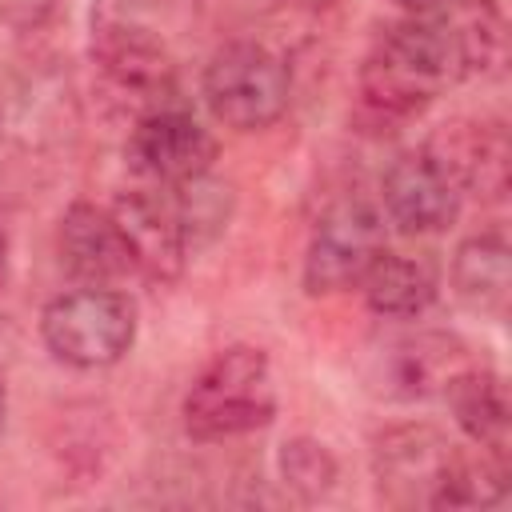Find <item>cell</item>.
<instances>
[{"label": "cell", "instance_id": "1", "mask_svg": "<svg viewBox=\"0 0 512 512\" xmlns=\"http://www.w3.org/2000/svg\"><path fill=\"white\" fill-rule=\"evenodd\" d=\"M456 80H460L456 44L436 8L388 24L364 52L356 88H360V104L376 120L400 124L420 116Z\"/></svg>", "mask_w": 512, "mask_h": 512}, {"label": "cell", "instance_id": "2", "mask_svg": "<svg viewBox=\"0 0 512 512\" xmlns=\"http://www.w3.org/2000/svg\"><path fill=\"white\" fill-rule=\"evenodd\" d=\"M184 432L200 444L248 436L276 416L272 360L256 344H232L216 352L184 396Z\"/></svg>", "mask_w": 512, "mask_h": 512}, {"label": "cell", "instance_id": "3", "mask_svg": "<svg viewBox=\"0 0 512 512\" xmlns=\"http://www.w3.org/2000/svg\"><path fill=\"white\" fill-rule=\"evenodd\" d=\"M200 92L224 128L260 132L284 116L292 100V68L260 40H232L204 64Z\"/></svg>", "mask_w": 512, "mask_h": 512}, {"label": "cell", "instance_id": "4", "mask_svg": "<svg viewBox=\"0 0 512 512\" xmlns=\"http://www.w3.org/2000/svg\"><path fill=\"white\" fill-rule=\"evenodd\" d=\"M40 336L60 364L108 368L136 340V300L108 284L60 292L40 312Z\"/></svg>", "mask_w": 512, "mask_h": 512}, {"label": "cell", "instance_id": "5", "mask_svg": "<svg viewBox=\"0 0 512 512\" xmlns=\"http://www.w3.org/2000/svg\"><path fill=\"white\" fill-rule=\"evenodd\" d=\"M460 448L432 424H396L372 444L376 492L392 508H444Z\"/></svg>", "mask_w": 512, "mask_h": 512}, {"label": "cell", "instance_id": "6", "mask_svg": "<svg viewBox=\"0 0 512 512\" xmlns=\"http://www.w3.org/2000/svg\"><path fill=\"white\" fill-rule=\"evenodd\" d=\"M384 212L360 196H344L324 208L308 236L304 252V288L308 296H332L356 288L368 268L384 256Z\"/></svg>", "mask_w": 512, "mask_h": 512}, {"label": "cell", "instance_id": "7", "mask_svg": "<svg viewBox=\"0 0 512 512\" xmlns=\"http://www.w3.org/2000/svg\"><path fill=\"white\" fill-rule=\"evenodd\" d=\"M216 152H220L216 136L196 116L168 108V104L140 112L128 132V144H124L128 168L136 176H144L152 184H168V188L208 176Z\"/></svg>", "mask_w": 512, "mask_h": 512}, {"label": "cell", "instance_id": "8", "mask_svg": "<svg viewBox=\"0 0 512 512\" xmlns=\"http://www.w3.org/2000/svg\"><path fill=\"white\" fill-rule=\"evenodd\" d=\"M380 204L384 216L408 232V236H436L444 232L464 204V188L456 184V176L420 144L400 152L380 180Z\"/></svg>", "mask_w": 512, "mask_h": 512}, {"label": "cell", "instance_id": "9", "mask_svg": "<svg viewBox=\"0 0 512 512\" xmlns=\"http://www.w3.org/2000/svg\"><path fill=\"white\" fill-rule=\"evenodd\" d=\"M92 60L108 92H116V100L124 104L132 100L140 112L164 108V100L176 92V64L148 28H136V24L100 28L92 44Z\"/></svg>", "mask_w": 512, "mask_h": 512}, {"label": "cell", "instance_id": "10", "mask_svg": "<svg viewBox=\"0 0 512 512\" xmlns=\"http://www.w3.org/2000/svg\"><path fill=\"white\" fill-rule=\"evenodd\" d=\"M112 220L120 228V240L132 256V268L156 284H176L188 264V236L172 208V200H160L156 192H120L112 200Z\"/></svg>", "mask_w": 512, "mask_h": 512}, {"label": "cell", "instance_id": "11", "mask_svg": "<svg viewBox=\"0 0 512 512\" xmlns=\"http://www.w3.org/2000/svg\"><path fill=\"white\" fill-rule=\"evenodd\" d=\"M472 364L468 348L448 336V332H412L400 336L392 344L380 348L376 356V372L372 392L388 396V400H428V396H444L448 380Z\"/></svg>", "mask_w": 512, "mask_h": 512}, {"label": "cell", "instance_id": "12", "mask_svg": "<svg viewBox=\"0 0 512 512\" xmlns=\"http://www.w3.org/2000/svg\"><path fill=\"white\" fill-rule=\"evenodd\" d=\"M424 148L456 176L464 196L476 192L480 200H500L508 192V136L500 124L448 120L424 140Z\"/></svg>", "mask_w": 512, "mask_h": 512}, {"label": "cell", "instance_id": "13", "mask_svg": "<svg viewBox=\"0 0 512 512\" xmlns=\"http://www.w3.org/2000/svg\"><path fill=\"white\" fill-rule=\"evenodd\" d=\"M60 260L64 268L84 284H112L124 280L132 268V256L120 240V228L108 208H96L88 200H76L60 216Z\"/></svg>", "mask_w": 512, "mask_h": 512}, {"label": "cell", "instance_id": "14", "mask_svg": "<svg viewBox=\"0 0 512 512\" xmlns=\"http://www.w3.org/2000/svg\"><path fill=\"white\" fill-rule=\"evenodd\" d=\"M512 284V248L504 228H484L460 240L452 256V292L464 308L480 316H504Z\"/></svg>", "mask_w": 512, "mask_h": 512}, {"label": "cell", "instance_id": "15", "mask_svg": "<svg viewBox=\"0 0 512 512\" xmlns=\"http://www.w3.org/2000/svg\"><path fill=\"white\" fill-rule=\"evenodd\" d=\"M444 400L460 424V432L488 452H504L508 456V420H512V404H508V388L492 368L480 364H464L448 388Z\"/></svg>", "mask_w": 512, "mask_h": 512}, {"label": "cell", "instance_id": "16", "mask_svg": "<svg viewBox=\"0 0 512 512\" xmlns=\"http://www.w3.org/2000/svg\"><path fill=\"white\" fill-rule=\"evenodd\" d=\"M456 44L460 80H496L508 64V20L496 0H448L440 8Z\"/></svg>", "mask_w": 512, "mask_h": 512}, {"label": "cell", "instance_id": "17", "mask_svg": "<svg viewBox=\"0 0 512 512\" xmlns=\"http://www.w3.org/2000/svg\"><path fill=\"white\" fill-rule=\"evenodd\" d=\"M364 284V300L376 316L388 320H416L432 308L436 292H440V276L432 268V260L424 256H404V252H388L368 268Z\"/></svg>", "mask_w": 512, "mask_h": 512}, {"label": "cell", "instance_id": "18", "mask_svg": "<svg viewBox=\"0 0 512 512\" xmlns=\"http://www.w3.org/2000/svg\"><path fill=\"white\" fill-rule=\"evenodd\" d=\"M340 464L328 452V444L312 436H292L280 444V480L300 496V500H320L336 484Z\"/></svg>", "mask_w": 512, "mask_h": 512}, {"label": "cell", "instance_id": "19", "mask_svg": "<svg viewBox=\"0 0 512 512\" xmlns=\"http://www.w3.org/2000/svg\"><path fill=\"white\" fill-rule=\"evenodd\" d=\"M176 192H180V200L172 208H176V216L184 224L188 244H200V240H208V236H216L224 228V220L232 212V188L228 184H216V180L200 176V180L180 184Z\"/></svg>", "mask_w": 512, "mask_h": 512}, {"label": "cell", "instance_id": "20", "mask_svg": "<svg viewBox=\"0 0 512 512\" xmlns=\"http://www.w3.org/2000/svg\"><path fill=\"white\" fill-rule=\"evenodd\" d=\"M56 8H60V0H0V24H8L16 32H32Z\"/></svg>", "mask_w": 512, "mask_h": 512}, {"label": "cell", "instance_id": "21", "mask_svg": "<svg viewBox=\"0 0 512 512\" xmlns=\"http://www.w3.org/2000/svg\"><path fill=\"white\" fill-rule=\"evenodd\" d=\"M396 8H404V12H412V16H420V12H436V8H444L448 0H392Z\"/></svg>", "mask_w": 512, "mask_h": 512}, {"label": "cell", "instance_id": "22", "mask_svg": "<svg viewBox=\"0 0 512 512\" xmlns=\"http://www.w3.org/2000/svg\"><path fill=\"white\" fill-rule=\"evenodd\" d=\"M300 8H308V12H324V8H332L336 0H296Z\"/></svg>", "mask_w": 512, "mask_h": 512}, {"label": "cell", "instance_id": "23", "mask_svg": "<svg viewBox=\"0 0 512 512\" xmlns=\"http://www.w3.org/2000/svg\"><path fill=\"white\" fill-rule=\"evenodd\" d=\"M4 416H8V388H4V380H0V428H4Z\"/></svg>", "mask_w": 512, "mask_h": 512}, {"label": "cell", "instance_id": "24", "mask_svg": "<svg viewBox=\"0 0 512 512\" xmlns=\"http://www.w3.org/2000/svg\"><path fill=\"white\" fill-rule=\"evenodd\" d=\"M4 260H8V236H4V228H0V276H4Z\"/></svg>", "mask_w": 512, "mask_h": 512}, {"label": "cell", "instance_id": "25", "mask_svg": "<svg viewBox=\"0 0 512 512\" xmlns=\"http://www.w3.org/2000/svg\"><path fill=\"white\" fill-rule=\"evenodd\" d=\"M0 128H4V124H0Z\"/></svg>", "mask_w": 512, "mask_h": 512}]
</instances>
